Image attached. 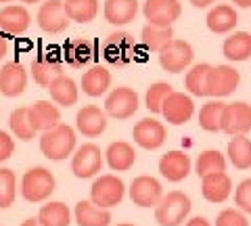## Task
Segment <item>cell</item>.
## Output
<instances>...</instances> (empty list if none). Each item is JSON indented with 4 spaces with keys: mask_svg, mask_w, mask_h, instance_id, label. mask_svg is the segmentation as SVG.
I'll use <instances>...</instances> for the list:
<instances>
[{
    "mask_svg": "<svg viewBox=\"0 0 251 226\" xmlns=\"http://www.w3.org/2000/svg\"><path fill=\"white\" fill-rule=\"evenodd\" d=\"M75 149V132L67 124H59L49 132H42L40 136V151L46 159L61 161L67 159Z\"/></svg>",
    "mask_w": 251,
    "mask_h": 226,
    "instance_id": "6da1fadb",
    "label": "cell"
},
{
    "mask_svg": "<svg viewBox=\"0 0 251 226\" xmlns=\"http://www.w3.org/2000/svg\"><path fill=\"white\" fill-rule=\"evenodd\" d=\"M191 199L182 191H170L155 205V218L159 226H180L191 214Z\"/></svg>",
    "mask_w": 251,
    "mask_h": 226,
    "instance_id": "7a4b0ae2",
    "label": "cell"
},
{
    "mask_svg": "<svg viewBox=\"0 0 251 226\" xmlns=\"http://www.w3.org/2000/svg\"><path fill=\"white\" fill-rule=\"evenodd\" d=\"M54 176L46 168H31L21 178V195L29 203L46 201L54 193Z\"/></svg>",
    "mask_w": 251,
    "mask_h": 226,
    "instance_id": "3957f363",
    "label": "cell"
},
{
    "mask_svg": "<svg viewBox=\"0 0 251 226\" xmlns=\"http://www.w3.org/2000/svg\"><path fill=\"white\" fill-rule=\"evenodd\" d=\"M124 182L113 174H103L92 182L90 201L100 209H109L122 203L124 199Z\"/></svg>",
    "mask_w": 251,
    "mask_h": 226,
    "instance_id": "277c9868",
    "label": "cell"
},
{
    "mask_svg": "<svg viewBox=\"0 0 251 226\" xmlns=\"http://www.w3.org/2000/svg\"><path fill=\"white\" fill-rule=\"evenodd\" d=\"M193 46L186 40H170L159 50V65L170 74H180L193 63Z\"/></svg>",
    "mask_w": 251,
    "mask_h": 226,
    "instance_id": "5b68a950",
    "label": "cell"
},
{
    "mask_svg": "<svg viewBox=\"0 0 251 226\" xmlns=\"http://www.w3.org/2000/svg\"><path fill=\"white\" fill-rule=\"evenodd\" d=\"M134 52H136V44L132 40V36L126 32H115L103 42V57L117 67H124L130 61H134L136 57Z\"/></svg>",
    "mask_w": 251,
    "mask_h": 226,
    "instance_id": "8992f818",
    "label": "cell"
},
{
    "mask_svg": "<svg viewBox=\"0 0 251 226\" xmlns=\"http://www.w3.org/2000/svg\"><path fill=\"white\" fill-rule=\"evenodd\" d=\"M103 168V153L94 143H84L82 147H77V151L72 157V172L86 180L100 172Z\"/></svg>",
    "mask_w": 251,
    "mask_h": 226,
    "instance_id": "52a82bcc",
    "label": "cell"
},
{
    "mask_svg": "<svg viewBox=\"0 0 251 226\" xmlns=\"http://www.w3.org/2000/svg\"><path fill=\"white\" fill-rule=\"evenodd\" d=\"M143 13L149 25L155 27H172V23L180 19L182 6L178 0H145Z\"/></svg>",
    "mask_w": 251,
    "mask_h": 226,
    "instance_id": "ba28073f",
    "label": "cell"
},
{
    "mask_svg": "<svg viewBox=\"0 0 251 226\" xmlns=\"http://www.w3.org/2000/svg\"><path fill=\"white\" fill-rule=\"evenodd\" d=\"M241 74L232 65H211L207 75V97H228L237 90Z\"/></svg>",
    "mask_w": 251,
    "mask_h": 226,
    "instance_id": "9c48e42d",
    "label": "cell"
},
{
    "mask_svg": "<svg viewBox=\"0 0 251 226\" xmlns=\"http://www.w3.org/2000/svg\"><path fill=\"white\" fill-rule=\"evenodd\" d=\"M251 130V105L247 103H230L224 105L220 132L230 136H245Z\"/></svg>",
    "mask_w": 251,
    "mask_h": 226,
    "instance_id": "30bf717a",
    "label": "cell"
},
{
    "mask_svg": "<svg viewBox=\"0 0 251 226\" xmlns=\"http://www.w3.org/2000/svg\"><path fill=\"white\" fill-rule=\"evenodd\" d=\"M138 111V95L128 86H120L109 92L105 100V113L115 120H128Z\"/></svg>",
    "mask_w": 251,
    "mask_h": 226,
    "instance_id": "8fae6325",
    "label": "cell"
},
{
    "mask_svg": "<svg viewBox=\"0 0 251 226\" xmlns=\"http://www.w3.org/2000/svg\"><path fill=\"white\" fill-rule=\"evenodd\" d=\"M163 197L161 182L153 176H138L130 184V199L138 207H155Z\"/></svg>",
    "mask_w": 251,
    "mask_h": 226,
    "instance_id": "7c38bea8",
    "label": "cell"
},
{
    "mask_svg": "<svg viewBox=\"0 0 251 226\" xmlns=\"http://www.w3.org/2000/svg\"><path fill=\"white\" fill-rule=\"evenodd\" d=\"M195 103L193 99L184 95V92H170L161 105V115L166 118V122L174 124V126H182L193 118Z\"/></svg>",
    "mask_w": 251,
    "mask_h": 226,
    "instance_id": "4fadbf2b",
    "label": "cell"
},
{
    "mask_svg": "<svg viewBox=\"0 0 251 226\" xmlns=\"http://www.w3.org/2000/svg\"><path fill=\"white\" fill-rule=\"evenodd\" d=\"M38 25L46 34H61L69 25V19L63 9V0H46L38 11Z\"/></svg>",
    "mask_w": 251,
    "mask_h": 226,
    "instance_id": "5bb4252c",
    "label": "cell"
},
{
    "mask_svg": "<svg viewBox=\"0 0 251 226\" xmlns=\"http://www.w3.org/2000/svg\"><path fill=\"white\" fill-rule=\"evenodd\" d=\"M132 136H134V143L138 147L153 151V149H159L166 143V128H163L161 122H157L153 118H145L134 126Z\"/></svg>",
    "mask_w": 251,
    "mask_h": 226,
    "instance_id": "9a60e30c",
    "label": "cell"
},
{
    "mask_svg": "<svg viewBox=\"0 0 251 226\" xmlns=\"http://www.w3.org/2000/svg\"><path fill=\"white\" fill-rule=\"evenodd\" d=\"M27 120L34 132H49L61 124V111L50 100H38L34 107L27 109Z\"/></svg>",
    "mask_w": 251,
    "mask_h": 226,
    "instance_id": "2e32d148",
    "label": "cell"
},
{
    "mask_svg": "<svg viewBox=\"0 0 251 226\" xmlns=\"http://www.w3.org/2000/svg\"><path fill=\"white\" fill-rule=\"evenodd\" d=\"M159 172L170 182H182L191 174V157L184 151H168L159 159Z\"/></svg>",
    "mask_w": 251,
    "mask_h": 226,
    "instance_id": "e0dca14e",
    "label": "cell"
},
{
    "mask_svg": "<svg viewBox=\"0 0 251 226\" xmlns=\"http://www.w3.org/2000/svg\"><path fill=\"white\" fill-rule=\"evenodd\" d=\"M31 25V15L25 6L21 4H9L0 11V32L9 36H19L27 32Z\"/></svg>",
    "mask_w": 251,
    "mask_h": 226,
    "instance_id": "ac0fdd59",
    "label": "cell"
},
{
    "mask_svg": "<svg viewBox=\"0 0 251 226\" xmlns=\"http://www.w3.org/2000/svg\"><path fill=\"white\" fill-rule=\"evenodd\" d=\"M75 124H77V130H80L86 138L100 136L107 130V113L94 105H86L77 111Z\"/></svg>",
    "mask_w": 251,
    "mask_h": 226,
    "instance_id": "d6986e66",
    "label": "cell"
},
{
    "mask_svg": "<svg viewBox=\"0 0 251 226\" xmlns=\"http://www.w3.org/2000/svg\"><path fill=\"white\" fill-rule=\"evenodd\" d=\"M27 86V72L21 63H6L0 69V92L4 97H19Z\"/></svg>",
    "mask_w": 251,
    "mask_h": 226,
    "instance_id": "ffe728a7",
    "label": "cell"
},
{
    "mask_svg": "<svg viewBox=\"0 0 251 226\" xmlns=\"http://www.w3.org/2000/svg\"><path fill=\"white\" fill-rule=\"evenodd\" d=\"M201 193L209 203H224L232 193V180L226 172H218L203 178L201 184Z\"/></svg>",
    "mask_w": 251,
    "mask_h": 226,
    "instance_id": "44dd1931",
    "label": "cell"
},
{
    "mask_svg": "<svg viewBox=\"0 0 251 226\" xmlns=\"http://www.w3.org/2000/svg\"><path fill=\"white\" fill-rule=\"evenodd\" d=\"M105 159L109 163V168L115 170V172H126L136 163V151L130 143H124V140H117L111 143L105 151Z\"/></svg>",
    "mask_w": 251,
    "mask_h": 226,
    "instance_id": "7402d4cb",
    "label": "cell"
},
{
    "mask_svg": "<svg viewBox=\"0 0 251 226\" xmlns=\"http://www.w3.org/2000/svg\"><path fill=\"white\" fill-rule=\"evenodd\" d=\"M31 75H34L36 84L49 88L57 77L63 75V65L59 59L50 57V54H40V57L31 63Z\"/></svg>",
    "mask_w": 251,
    "mask_h": 226,
    "instance_id": "603a6c76",
    "label": "cell"
},
{
    "mask_svg": "<svg viewBox=\"0 0 251 226\" xmlns=\"http://www.w3.org/2000/svg\"><path fill=\"white\" fill-rule=\"evenodd\" d=\"M138 13V0H107L105 2V19L113 25H126L134 21Z\"/></svg>",
    "mask_w": 251,
    "mask_h": 226,
    "instance_id": "cb8c5ba5",
    "label": "cell"
},
{
    "mask_svg": "<svg viewBox=\"0 0 251 226\" xmlns=\"http://www.w3.org/2000/svg\"><path fill=\"white\" fill-rule=\"evenodd\" d=\"M205 21H207V27L214 34H226V32H232L234 29V25L239 23V17H237V11H234L232 6L218 4L207 13Z\"/></svg>",
    "mask_w": 251,
    "mask_h": 226,
    "instance_id": "d4e9b609",
    "label": "cell"
},
{
    "mask_svg": "<svg viewBox=\"0 0 251 226\" xmlns=\"http://www.w3.org/2000/svg\"><path fill=\"white\" fill-rule=\"evenodd\" d=\"M109 86H111V74L100 65L90 67L88 72L82 75V90H84V95H88V97L105 95Z\"/></svg>",
    "mask_w": 251,
    "mask_h": 226,
    "instance_id": "484cf974",
    "label": "cell"
},
{
    "mask_svg": "<svg viewBox=\"0 0 251 226\" xmlns=\"http://www.w3.org/2000/svg\"><path fill=\"white\" fill-rule=\"evenodd\" d=\"M75 222L80 226H109L111 212L97 207L92 201H80L75 205Z\"/></svg>",
    "mask_w": 251,
    "mask_h": 226,
    "instance_id": "4316f807",
    "label": "cell"
},
{
    "mask_svg": "<svg viewBox=\"0 0 251 226\" xmlns=\"http://www.w3.org/2000/svg\"><path fill=\"white\" fill-rule=\"evenodd\" d=\"M222 52L228 61H247L251 57V34L234 32L222 44Z\"/></svg>",
    "mask_w": 251,
    "mask_h": 226,
    "instance_id": "83f0119b",
    "label": "cell"
},
{
    "mask_svg": "<svg viewBox=\"0 0 251 226\" xmlns=\"http://www.w3.org/2000/svg\"><path fill=\"white\" fill-rule=\"evenodd\" d=\"M63 9L69 21L88 23L97 17L99 0H63Z\"/></svg>",
    "mask_w": 251,
    "mask_h": 226,
    "instance_id": "f1b7e54d",
    "label": "cell"
},
{
    "mask_svg": "<svg viewBox=\"0 0 251 226\" xmlns=\"http://www.w3.org/2000/svg\"><path fill=\"white\" fill-rule=\"evenodd\" d=\"M49 92H50V99L61 107H72L77 103V86L67 75L57 77L49 86Z\"/></svg>",
    "mask_w": 251,
    "mask_h": 226,
    "instance_id": "f546056e",
    "label": "cell"
},
{
    "mask_svg": "<svg viewBox=\"0 0 251 226\" xmlns=\"http://www.w3.org/2000/svg\"><path fill=\"white\" fill-rule=\"evenodd\" d=\"M42 226H69L72 224V214L65 203L61 201H50L40 207V214L36 218Z\"/></svg>",
    "mask_w": 251,
    "mask_h": 226,
    "instance_id": "4dcf8cb0",
    "label": "cell"
},
{
    "mask_svg": "<svg viewBox=\"0 0 251 226\" xmlns=\"http://www.w3.org/2000/svg\"><path fill=\"white\" fill-rule=\"evenodd\" d=\"M140 40L143 46L151 52H159L170 40H174V32L172 27H155V25H145L140 32Z\"/></svg>",
    "mask_w": 251,
    "mask_h": 226,
    "instance_id": "1f68e13d",
    "label": "cell"
},
{
    "mask_svg": "<svg viewBox=\"0 0 251 226\" xmlns=\"http://www.w3.org/2000/svg\"><path fill=\"white\" fill-rule=\"evenodd\" d=\"M224 168H226L224 155L220 153V151H216V149L203 151L199 157H197V163H195V172H197L199 178H205V176H211V174L224 172Z\"/></svg>",
    "mask_w": 251,
    "mask_h": 226,
    "instance_id": "d6a6232c",
    "label": "cell"
},
{
    "mask_svg": "<svg viewBox=\"0 0 251 226\" xmlns=\"http://www.w3.org/2000/svg\"><path fill=\"white\" fill-rule=\"evenodd\" d=\"M228 159L234 168L249 170L251 168V140L247 136H234L228 143Z\"/></svg>",
    "mask_w": 251,
    "mask_h": 226,
    "instance_id": "836d02e7",
    "label": "cell"
},
{
    "mask_svg": "<svg viewBox=\"0 0 251 226\" xmlns=\"http://www.w3.org/2000/svg\"><path fill=\"white\" fill-rule=\"evenodd\" d=\"M209 63H199L191 67V72L186 74V90L195 97H207V75H209Z\"/></svg>",
    "mask_w": 251,
    "mask_h": 226,
    "instance_id": "e575fe53",
    "label": "cell"
},
{
    "mask_svg": "<svg viewBox=\"0 0 251 226\" xmlns=\"http://www.w3.org/2000/svg\"><path fill=\"white\" fill-rule=\"evenodd\" d=\"M222 111H224V103H220V100H209V103L203 105L201 111H199V126L205 132H220Z\"/></svg>",
    "mask_w": 251,
    "mask_h": 226,
    "instance_id": "d590c367",
    "label": "cell"
},
{
    "mask_svg": "<svg viewBox=\"0 0 251 226\" xmlns=\"http://www.w3.org/2000/svg\"><path fill=\"white\" fill-rule=\"evenodd\" d=\"M63 54L72 67H84V63H88L92 57V49L84 40H69L63 46Z\"/></svg>",
    "mask_w": 251,
    "mask_h": 226,
    "instance_id": "8d00e7d4",
    "label": "cell"
},
{
    "mask_svg": "<svg viewBox=\"0 0 251 226\" xmlns=\"http://www.w3.org/2000/svg\"><path fill=\"white\" fill-rule=\"evenodd\" d=\"M11 130H13V134L17 136L19 140H34L36 136V132L31 130L29 126V120H27V107H19V109H15V111L11 113Z\"/></svg>",
    "mask_w": 251,
    "mask_h": 226,
    "instance_id": "74e56055",
    "label": "cell"
},
{
    "mask_svg": "<svg viewBox=\"0 0 251 226\" xmlns=\"http://www.w3.org/2000/svg\"><path fill=\"white\" fill-rule=\"evenodd\" d=\"M170 92H174V88L170 86L166 82H157V84H151V86L147 88V95H145V105L151 113H161V105L166 97Z\"/></svg>",
    "mask_w": 251,
    "mask_h": 226,
    "instance_id": "f35d334b",
    "label": "cell"
},
{
    "mask_svg": "<svg viewBox=\"0 0 251 226\" xmlns=\"http://www.w3.org/2000/svg\"><path fill=\"white\" fill-rule=\"evenodd\" d=\"M15 186H17L15 172L9 168H0V209H6V207L13 205Z\"/></svg>",
    "mask_w": 251,
    "mask_h": 226,
    "instance_id": "ab89813d",
    "label": "cell"
},
{
    "mask_svg": "<svg viewBox=\"0 0 251 226\" xmlns=\"http://www.w3.org/2000/svg\"><path fill=\"white\" fill-rule=\"evenodd\" d=\"M234 203H237L241 212L251 214V178L243 180L237 186V191H234Z\"/></svg>",
    "mask_w": 251,
    "mask_h": 226,
    "instance_id": "60d3db41",
    "label": "cell"
},
{
    "mask_svg": "<svg viewBox=\"0 0 251 226\" xmlns=\"http://www.w3.org/2000/svg\"><path fill=\"white\" fill-rule=\"evenodd\" d=\"M216 226H249V222L239 209H224L218 214Z\"/></svg>",
    "mask_w": 251,
    "mask_h": 226,
    "instance_id": "b9f144b4",
    "label": "cell"
},
{
    "mask_svg": "<svg viewBox=\"0 0 251 226\" xmlns=\"http://www.w3.org/2000/svg\"><path fill=\"white\" fill-rule=\"evenodd\" d=\"M15 151V143L6 132L0 130V161H6Z\"/></svg>",
    "mask_w": 251,
    "mask_h": 226,
    "instance_id": "7bdbcfd3",
    "label": "cell"
},
{
    "mask_svg": "<svg viewBox=\"0 0 251 226\" xmlns=\"http://www.w3.org/2000/svg\"><path fill=\"white\" fill-rule=\"evenodd\" d=\"M186 226H211V224L203 216H195V218H191V220L186 222Z\"/></svg>",
    "mask_w": 251,
    "mask_h": 226,
    "instance_id": "ee69618b",
    "label": "cell"
},
{
    "mask_svg": "<svg viewBox=\"0 0 251 226\" xmlns=\"http://www.w3.org/2000/svg\"><path fill=\"white\" fill-rule=\"evenodd\" d=\"M6 52H9V40H6V38L0 34V59H2Z\"/></svg>",
    "mask_w": 251,
    "mask_h": 226,
    "instance_id": "f6af8a7d",
    "label": "cell"
},
{
    "mask_svg": "<svg viewBox=\"0 0 251 226\" xmlns=\"http://www.w3.org/2000/svg\"><path fill=\"white\" fill-rule=\"evenodd\" d=\"M193 6H197V9H207L209 4H214V0H191Z\"/></svg>",
    "mask_w": 251,
    "mask_h": 226,
    "instance_id": "bcb514c9",
    "label": "cell"
},
{
    "mask_svg": "<svg viewBox=\"0 0 251 226\" xmlns=\"http://www.w3.org/2000/svg\"><path fill=\"white\" fill-rule=\"evenodd\" d=\"M21 226H42L40 222H38L36 220V218H27V220L25 222H21Z\"/></svg>",
    "mask_w": 251,
    "mask_h": 226,
    "instance_id": "7dc6e473",
    "label": "cell"
},
{
    "mask_svg": "<svg viewBox=\"0 0 251 226\" xmlns=\"http://www.w3.org/2000/svg\"><path fill=\"white\" fill-rule=\"evenodd\" d=\"M232 2L243 6V9H249V6H251V0H232Z\"/></svg>",
    "mask_w": 251,
    "mask_h": 226,
    "instance_id": "c3c4849f",
    "label": "cell"
},
{
    "mask_svg": "<svg viewBox=\"0 0 251 226\" xmlns=\"http://www.w3.org/2000/svg\"><path fill=\"white\" fill-rule=\"evenodd\" d=\"M19 2H23V4H34V2H38V0H19Z\"/></svg>",
    "mask_w": 251,
    "mask_h": 226,
    "instance_id": "681fc988",
    "label": "cell"
},
{
    "mask_svg": "<svg viewBox=\"0 0 251 226\" xmlns=\"http://www.w3.org/2000/svg\"><path fill=\"white\" fill-rule=\"evenodd\" d=\"M117 226H134V224H130V222H122V224H117Z\"/></svg>",
    "mask_w": 251,
    "mask_h": 226,
    "instance_id": "f907efd6",
    "label": "cell"
},
{
    "mask_svg": "<svg viewBox=\"0 0 251 226\" xmlns=\"http://www.w3.org/2000/svg\"><path fill=\"white\" fill-rule=\"evenodd\" d=\"M0 2H2V4H6V2H11V0H0Z\"/></svg>",
    "mask_w": 251,
    "mask_h": 226,
    "instance_id": "816d5d0a",
    "label": "cell"
}]
</instances>
